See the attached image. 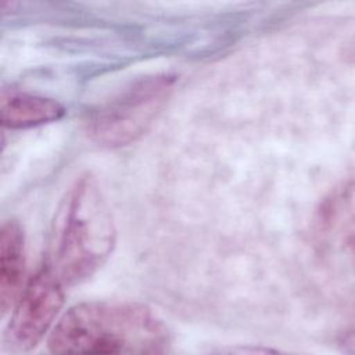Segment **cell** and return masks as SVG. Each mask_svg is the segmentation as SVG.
Masks as SVG:
<instances>
[{
	"mask_svg": "<svg viewBox=\"0 0 355 355\" xmlns=\"http://www.w3.org/2000/svg\"><path fill=\"white\" fill-rule=\"evenodd\" d=\"M166 324L146 305L86 301L71 306L47 337L51 355H164Z\"/></svg>",
	"mask_w": 355,
	"mask_h": 355,
	"instance_id": "obj_1",
	"label": "cell"
},
{
	"mask_svg": "<svg viewBox=\"0 0 355 355\" xmlns=\"http://www.w3.org/2000/svg\"><path fill=\"white\" fill-rule=\"evenodd\" d=\"M116 230L97 180L80 176L61 201L44 265L64 286L94 275L111 255Z\"/></svg>",
	"mask_w": 355,
	"mask_h": 355,
	"instance_id": "obj_2",
	"label": "cell"
},
{
	"mask_svg": "<svg viewBox=\"0 0 355 355\" xmlns=\"http://www.w3.org/2000/svg\"><path fill=\"white\" fill-rule=\"evenodd\" d=\"M175 76L158 73L141 78L96 110L87 121L89 136L103 147L126 146L140 137L168 101Z\"/></svg>",
	"mask_w": 355,
	"mask_h": 355,
	"instance_id": "obj_3",
	"label": "cell"
},
{
	"mask_svg": "<svg viewBox=\"0 0 355 355\" xmlns=\"http://www.w3.org/2000/svg\"><path fill=\"white\" fill-rule=\"evenodd\" d=\"M64 305V284L40 266L25 284L6 329V344L15 352H28L50 336Z\"/></svg>",
	"mask_w": 355,
	"mask_h": 355,
	"instance_id": "obj_4",
	"label": "cell"
},
{
	"mask_svg": "<svg viewBox=\"0 0 355 355\" xmlns=\"http://www.w3.org/2000/svg\"><path fill=\"white\" fill-rule=\"evenodd\" d=\"M313 237L323 252L355 266V175L322 200L313 218Z\"/></svg>",
	"mask_w": 355,
	"mask_h": 355,
	"instance_id": "obj_5",
	"label": "cell"
},
{
	"mask_svg": "<svg viewBox=\"0 0 355 355\" xmlns=\"http://www.w3.org/2000/svg\"><path fill=\"white\" fill-rule=\"evenodd\" d=\"M25 239L17 220H6L0 230V309L6 315L24 290Z\"/></svg>",
	"mask_w": 355,
	"mask_h": 355,
	"instance_id": "obj_6",
	"label": "cell"
},
{
	"mask_svg": "<svg viewBox=\"0 0 355 355\" xmlns=\"http://www.w3.org/2000/svg\"><path fill=\"white\" fill-rule=\"evenodd\" d=\"M0 111L3 125L11 129L54 122L65 114L64 107L53 98L17 90L1 92Z\"/></svg>",
	"mask_w": 355,
	"mask_h": 355,
	"instance_id": "obj_7",
	"label": "cell"
},
{
	"mask_svg": "<svg viewBox=\"0 0 355 355\" xmlns=\"http://www.w3.org/2000/svg\"><path fill=\"white\" fill-rule=\"evenodd\" d=\"M209 355H293L280 349L257 345H229L212 351Z\"/></svg>",
	"mask_w": 355,
	"mask_h": 355,
	"instance_id": "obj_8",
	"label": "cell"
},
{
	"mask_svg": "<svg viewBox=\"0 0 355 355\" xmlns=\"http://www.w3.org/2000/svg\"><path fill=\"white\" fill-rule=\"evenodd\" d=\"M338 347L344 355H355V326L344 330L340 334Z\"/></svg>",
	"mask_w": 355,
	"mask_h": 355,
	"instance_id": "obj_9",
	"label": "cell"
}]
</instances>
